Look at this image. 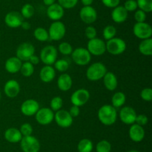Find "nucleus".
<instances>
[{
	"label": "nucleus",
	"mask_w": 152,
	"mask_h": 152,
	"mask_svg": "<svg viewBox=\"0 0 152 152\" xmlns=\"http://www.w3.org/2000/svg\"><path fill=\"white\" fill-rule=\"evenodd\" d=\"M98 119L104 125H114L117 119V112L115 107L111 104H104L98 110Z\"/></svg>",
	"instance_id": "1"
},
{
	"label": "nucleus",
	"mask_w": 152,
	"mask_h": 152,
	"mask_svg": "<svg viewBox=\"0 0 152 152\" xmlns=\"http://www.w3.org/2000/svg\"><path fill=\"white\" fill-rule=\"evenodd\" d=\"M106 72V66L102 63L96 62L89 66L86 71V77L91 81H96L102 79Z\"/></svg>",
	"instance_id": "2"
},
{
	"label": "nucleus",
	"mask_w": 152,
	"mask_h": 152,
	"mask_svg": "<svg viewBox=\"0 0 152 152\" xmlns=\"http://www.w3.org/2000/svg\"><path fill=\"white\" fill-rule=\"evenodd\" d=\"M106 51L112 55H120L126 49V43L124 40L120 37H114L107 40Z\"/></svg>",
	"instance_id": "3"
},
{
	"label": "nucleus",
	"mask_w": 152,
	"mask_h": 152,
	"mask_svg": "<svg viewBox=\"0 0 152 152\" xmlns=\"http://www.w3.org/2000/svg\"><path fill=\"white\" fill-rule=\"evenodd\" d=\"M48 32L49 40L58 41L62 40L65 37L66 28L65 24L61 21H54L50 24Z\"/></svg>",
	"instance_id": "4"
},
{
	"label": "nucleus",
	"mask_w": 152,
	"mask_h": 152,
	"mask_svg": "<svg viewBox=\"0 0 152 152\" xmlns=\"http://www.w3.org/2000/svg\"><path fill=\"white\" fill-rule=\"evenodd\" d=\"M71 58L77 65L86 66L91 62V55L89 53L87 49L77 48L75 50H73L71 53Z\"/></svg>",
	"instance_id": "5"
},
{
	"label": "nucleus",
	"mask_w": 152,
	"mask_h": 152,
	"mask_svg": "<svg viewBox=\"0 0 152 152\" xmlns=\"http://www.w3.org/2000/svg\"><path fill=\"white\" fill-rule=\"evenodd\" d=\"M39 58L45 65H53L57 60V49L51 45L45 46L40 52Z\"/></svg>",
	"instance_id": "6"
},
{
	"label": "nucleus",
	"mask_w": 152,
	"mask_h": 152,
	"mask_svg": "<svg viewBox=\"0 0 152 152\" xmlns=\"http://www.w3.org/2000/svg\"><path fill=\"white\" fill-rule=\"evenodd\" d=\"M87 50L91 55L100 56L106 52V45L103 40L95 37L88 40L87 44Z\"/></svg>",
	"instance_id": "7"
},
{
	"label": "nucleus",
	"mask_w": 152,
	"mask_h": 152,
	"mask_svg": "<svg viewBox=\"0 0 152 152\" xmlns=\"http://www.w3.org/2000/svg\"><path fill=\"white\" fill-rule=\"evenodd\" d=\"M20 146L23 152H39L40 150L39 141L32 135L22 137Z\"/></svg>",
	"instance_id": "8"
},
{
	"label": "nucleus",
	"mask_w": 152,
	"mask_h": 152,
	"mask_svg": "<svg viewBox=\"0 0 152 152\" xmlns=\"http://www.w3.org/2000/svg\"><path fill=\"white\" fill-rule=\"evenodd\" d=\"M133 33L135 37L140 40L151 38L152 35L151 26L147 22H136L133 27Z\"/></svg>",
	"instance_id": "9"
},
{
	"label": "nucleus",
	"mask_w": 152,
	"mask_h": 152,
	"mask_svg": "<svg viewBox=\"0 0 152 152\" xmlns=\"http://www.w3.org/2000/svg\"><path fill=\"white\" fill-rule=\"evenodd\" d=\"M56 123L59 127L63 128H69L72 125L74 118L70 115L69 112L66 110H59L54 114V119Z\"/></svg>",
	"instance_id": "10"
},
{
	"label": "nucleus",
	"mask_w": 152,
	"mask_h": 152,
	"mask_svg": "<svg viewBox=\"0 0 152 152\" xmlns=\"http://www.w3.org/2000/svg\"><path fill=\"white\" fill-rule=\"evenodd\" d=\"M36 120L39 125H48L51 123L54 119V113L50 108L42 107L39 109L35 114Z\"/></svg>",
	"instance_id": "11"
},
{
	"label": "nucleus",
	"mask_w": 152,
	"mask_h": 152,
	"mask_svg": "<svg viewBox=\"0 0 152 152\" xmlns=\"http://www.w3.org/2000/svg\"><path fill=\"white\" fill-rule=\"evenodd\" d=\"M35 48L31 43H22L16 49V56L20 61H28L29 58L34 55Z\"/></svg>",
	"instance_id": "12"
},
{
	"label": "nucleus",
	"mask_w": 152,
	"mask_h": 152,
	"mask_svg": "<svg viewBox=\"0 0 152 152\" xmlns=\"http://www.w3.org/2000/svg\"><path fill=\"white\" fill-rule=\"evenodd\" d=\"M90 98V92L86 89H79L72 93L71 96V101L73 105L82 107L88 101Z\"/></svg>",
	"instance_id": "13"
},
{
	"label": "nucleus",
	"mask_w": 152,
	"mask_h": 152,
	"mask_svg": "<svg viewBox=\"0 0 152 152\" xmlns=\"http://www.w3.org/2000/svg\"><path fill=\"white\" fill-rule=\"evenodd\" d=\"M80 17L84 23L91 25L97 19V12L92 6H84L80 11Z\"/></svg>",
	"instance_id": "14"
},
{
	"label": "nucleus",
	"mask_w": 152,
	"mask_h": 152,
	"mask_svg": "<svg viewBox=\"0 0 152 152\" xmlns=\"http://www.w3.org/2000/svg\"><path fill=\"white\" fill-rule=\"evenodd\" d=\"M136 110L132 107L129 106H126L123 107L120 111V119L121 122L126 125H132L135 123V119L137 117Z\"/></svg>",
	"instance_id": "15"
},
{
	"label": "nucleus",
	"mask_w": 152,
	"mask_h": 152,
	"mask_svg": "<svg viewBox=\"0 0 152 152\" xmlns=\"http://www.w3.org/2000/svg\"><path fill=\"white\" fill-rule=\"evenodd\" d=\"M39 109V104L37 100H25L22 104L20 107L21 112L26 116H32L37 113Z\"/></svg>",
	"instance_id": "16"
},
{
	"label": "nucleus",
	"mask_w": 152,
	"mask_h": 152,
	"mask_svg": "<svg viewBox=\"0 0 152 152\" xmlns=\"http://www.w3.org/2000/svg\"><path fill=\"white\" fill-rule=\"evenodd\" d=\"M23 19L22 14L18 11H10L4 16V22L11 28H16L21 26Z\"/></svg>",
	"instance_id": "17"
},
{
	"label": "nucleus",
	"mask_w": 152,
	"mask_h": 152,
	"mask_svg": "<svg viewBox=\"0 0 152 152\" xmlns=\"http://www.w3.org/2000/svg\"><path fill=\"white\" fill-rule=\"evenodd\" d=\"M4 92L8 98H15L19 95L20 92V85L17 80L10 79L7 80L4 84Z\"/></svg>",
	"instance_id": "18"
},
{
	"label": "nucleus",
	"mask_w": 152,
	"mask_h": 152,
	"mask_svg": "<svg viewBox=\"0 0 152 152\" xmlns=\"http://www.w3.org/2000/svg\"><path fill=\"white\" fill-rule=\"evenodd\" d=\"M64 13H65L64 8L58 3H54L48 7L47 16L53 22L60 20L63 17Z\"/></svg>",
	"instance_id": "19"
},
{
	"label": "nucleus",
	"mask_w": 152,
	"mask_h": 152,
	"mask_svg": "<svg viewBox=\"0 0 152 152\" xmlns=\"http://www.w3.org/2000/svg\"><path fill=\"white\" fill-rule=\"evenodd\" d=\"M129 134V137L132 141L135 142H140L145 137V130L142 126L134 123L133 125H131Z\"/></svg>",
	"instance_id": "20"
},
{
	"label": "nucleus",
	"mask_w": 152,
	"mask_h": 152,
	"mask_svg": "<svg viewBox=\"0 0 152 152\" xmlns=\"http://www.w3.org/2000/svg\"><path fill=\"white\" fill-rule=\"evenodd\" d=\"M129 12L125 9L123 6L118 5L113 9L111 12V18L112 20L116 23H123L127 19Z\"/></svg>",
	"instance_id": "21"
},
{
	"label": "nucleus",
	"mask_w": 152,
	"mask_h": 152,
	"mask_svg": "<svg viewBox=\"0 0 152 152\" xmlns=\"http://www.w3.org/2000/svg\"><path fill=\"white\" fill-rule=\"evenodd\" d=\"M22 61H20L17 57H11L6 61L4 68L7 72L10 74H15L20 71Z\"/></svg>",
	"instance_id": "22"
},
{
	"label": "nucleus",
	"mask_w": 152,
	"mask_h": 152,
	"mask_svg": "<svg viewBox=\"0 0 152 152\" xmlns=\"http://www.w3.org/2000/svg\"><path fill=\"white\" fill-rule=\"evenodd\" d=\"M56 76V70L52 66L45 65L41 69L39 72V77L42 81L45 83H50L54 79Z\"/></svg>",
	"instance_id": "23"
},
{
	"label": "nucleus",
	"mask_w": 152,
	"mask_h": 152,
	"mask_svg": "<svg viewBox=\"0 0 152 152\" xmlns=\"http://www.w3.org/2000/svg\"><path fill=\"white\" fill-rule=\"evenodd\" d=\"M102 79H103L104 86L108 90L114 91L117 89L118 86V80L114 73L111 72H107Z\"/></svg>",
	"instance_id": "24"
},
{
	"label": "nucleus",
	"mask_w": 152,
	"mask_h": 152,
	"mask_svg": "<svg viewBox=\"0 0 152 152\" xmlns=\"http://www.w3.org/2000/svg\"><path fill=\"white\" fill-rule=\"evenodd\" d=\"M73 84V80L71 75L67 73L60 75L57 79V86L62 92L68 91Z\"/></svg>",
	"instance_id": "25"
},
{
	"label": "nucleus",
	"mask_w": 152,
	"mask_h": 152,
	"mask_svg": "<svg viewBox=\"0 0 152 152\" xmlns=\"http://www.w3.org/2000/svg\"><path fill=\"white\" fill-rule=\"evenodd\" d=\"M4 139L10 143H17L21 141L22 135L19 129L16 128H7L4 134Z\"/></svg>",
	"instance_id": "26"
},
{
	"label": "nucleus",
	"mask_w": 152,
	"mask_h": 152,
	"mask_svg": "<svg viewBox=\"0 0 152 152\" xmlns=\"http://www.w3.org/2000/svg\"><path fill=\"white\" fill-rule=\"evenodd\" d=\"M139 52L145 56L152 55V39L148 38L142 40L138 46Z\"/></svg>",
	"instance_id": "27"
},
{
	"label": "nucleus",
	"mask_w": 152,
	"mask_h": 152,
	"mask_svg": "<svg viewBox=\"0 0 152 152\" xmlns=\"http://www.w3.org/2000/svg\"><path fill=\"white\" fill-rule=\"evenodd\" d=\"M126 96L124 92H117L113 95L111 98V105L115 108H120L123 107L126 103Z\"/></svg>",
	"instance_id": "28"
},
{
	"label": "nucleus",
	"mask_w": 152,
	"mask_h": 152,
	"mask_svg": "<svg viewBox=\"0 0 152 152\" xmlns=\"http://www.w3.org/2000/svg\"><path fill=\"white\" fill-rule=\"evenodd\" d=\"M93 148V142L89 139H83L79 142L77 145L79 152H91Z\"/></svg>",
	"instance_id": "29"
},
{
	"label": "nucleus",
	"mask_w": 152,
	"mask_h": 152,
	"mask_svg": "<svg viewBox=\"0 0 152 152\" xmlns=\"http://www.w3.org/2000/svg\"><path fill=\"white\" fill-rule=\"evenodd\" d=\"M34 36L38 41L45 42L49 40L48 32L45 28L42 27H38L34 31Z\"/></svg>",
	"instance_id": "30"
},
{
	"label": "nucleus",
	"mask_w": 152,
	"mask_h": 152,
	"mask_svg": "<svg viewBox=\"0 0 152 152\" xmlns=\"http://www.w3.org/2000/svg\"><path fill=\"white\" fill-rule=\"evenodd\" d=\"M19 72L24 77H31L34 72V66L29 61H25L22 64Z\"/></svg>",
	"instance_id": "31"
},
{
	"label": "nucleus",
	"mask_w": 152,
	"mask_h": 152,
	"mask_svg": "<svg viewBox=\"0 0 152 152\" xmlns=\"http://www.w3.org/2000/svg\"><path fill=\"white\" fill-rule=\"evenodd\" d=\"M117 34V28L114 25H107L102 31V36L105 40H109L115 37Z\"/></svg>",
	"instance_id": "32"
},
{
	"label": "nucleus",
	"mask_w": 152,
	"mask_h": 152,
	"mask_svg": "<svg viewBox=\"0 0 152 152\" xmlns=\"http://www.w3.org/2000/svg\"><path fill=\"white\" fill-rule=\"evenodd\" d=\"M34 13H35V9L34 6L31 4H25L22 6L20 13L23 18L30 19L34 16Z\"/></svg>",
	"instance_id": "33"
},
{
	"label": "nucleus",
	"mask_w": 152,
	"mask_h": 152,
	"mask_svg": "<svg viewBox=\"0 0 152 152\" xmlns=\"http://www.w3.org/2000/svg\"><path fill=\"white\" fill-rule=\"evenodd\" d=\"M54 69L60 72H65L69 68L70 63L66 59L56 60L54 63Z\"/></svg>",
	"instance_id": "34"
},
{
	"label": "nucleus",
	"mask_w": 152,
	"mask_h": 152,
	"mask_svg": "<svg viewBox=\"0 0 152 152\" xmlns=\"http://www.w3.org/2000/svg\"><path fill=\"white\" fill-rule=\"evenodd\" d=\"M137 3V7L140 10H143L145 13H150L152 11V0H136Z\"/></svg>",
	"instance_id": "35"
},
{
	"label": "nucleus",
	"mask_w": 152,
	"mask_h": 152,
	"mask_svg": "<svg viewBox=\"0 0 152 152\" xmlns=\"http://www.w3.org/2000/svg\"><path fill=\"white\" fill-rule=\"evenodd\" d=\"M96 152H111V145L107 140H101L96 144Z\"/></svg>",
	"instance_id": "36"
},
{
	"label": "nucleus",
	"mask_w": 152,
	"mask_h": 152,
	"mask_svg": "<svg viewBox=\"0 0 152 152\" xmlns=\"http://www.w3.org/2000/svg\"><path fill=\"white\" fill-rule=\"evenodd\" d=\"M62 105H63V100L59 96H56L53 98L50 102V108L55 112L61 110Z\"/></svg>",
	"instance_id": "37"
},
{
	"label": "nucleus",
	"mask_w": 152,
	"mask_h": 152,
	"mask_svg": "<svg viewBox=\"0 0 152 152\" xmlns=\"http://www.w3.org/2000/svg\"><path fill=\"white\" fill-rule=\"evenodd\" d=\"M58 50L62 55H70L73 52V47L69 43L67 42H62L59 45Z\"/></svg>",
	"instance_id": "38"
},
{
	"label": "nucleus",
	"mask_w": 152,
	"mask_h": 152,
	"mask_svg": "<svg viewBox=\"0 0 152 152\" xmlns=\"http://www.w3.org/2000/svg\"><path fill=\"white\" fill-rule=\"evenodd\" d=\"M19 131H20L22 137H27V136L32 135L34 129H33L32 125L30 123H24L21 125Z\"/></svg>",
	"instance_id": "39"
},
{
	"label": "nucleus",
	"mask_w": 152,
	"mask_h": 152,
	"mask_svg": "<svg viewBox=\"0 0 152 152\" xmlns=\"http://www.w3.org/2000/svg\"><path fill=\"white\" fill-rule=\"evenodd\" d=\"M78 3V0H58V4L64 9H71Z\"/></svg>",
	"instance_id": "40"
},
{
	"label": "nucleus",
	"mask_w": 152,
	"mask_h": 152,
	"mask_svg": "<svg viewBox=\"0 0 152 152\" xmlns=\"http://www.w3.org/2000/svg\"><path fill=\"white\" fill-rule=\"evenodd\" d=\"M140 96L142 100L145 101H148L150 102L152 100V89L151 88L147 87L144 88L140 92Z\"/></svg>",
	"instance_id": "41"
},
{
	"label": "nucleus",
	"mask_w": 152,
	"mask_h": 152,
	"mask_svg": "<svg viewBox=\"0 0 152 152\" xmlns=\"http://www.w3.org/2000/svg\"><path fill=\"white\" fill-rule=\"evenodd\" d=\"M123 7L128 12H133L137 9V3L136 0H127Z\"/></svg>",
	"instance_id": "42"
},
{
	"label": "nucleus",
	"mask_w": 152,
	"mask_h": 152,
	"mask_svg": "<svg viewBox=\"0 0 152 152\" xmlns=\"http://www.w3.org/2000/svg\"><path fill=\"white\" fill-rule=\"evenodd\" d=\"M85 35L88 40L95 38L96 37V30L94 26L89 25L85 30Z\"/></svg>",
	"instance_id": "43"
},
{
	"label": "nucleus",
	"mask_w": 152,
	"mask_h": 152,
	"mask_svg": "<svg viewBox=\"0 0 152 152\" xmlns=\"http://www.w3.org/2000/svg\"><path fill=\"white\" fill-rule=\"evenodd\" d=\"M134 19L137 22H144L146 19V13L140 9L136 10L134 13Z\"/></svg>",
	"instance_id": "44"
},
{
	"label": "nucleus",
	"mask_w": 152,
	"mask_h": 152,
	"mask_svg": "<svg viewBox=\"0 0 152 152\" xmlns=\"http://www.w3.org/2000/svg\"><path fill=\"white\" fill-rule=\"evenodd\" d=\"M148 116H147L146 115H144V114L137 115L136 119H135V123L136 124L143 127L148 124Z\"/></svg>",
	"instance_id": "45"
},
{
	"label": "nucleus",
	"mask_w": 152,
	"mask_h": 152,
	"mask_svg": "<svg viewBox=\"0 0 152 152\" xmlns=\"http://www.w3.org/2000/svg\"><path fill=\"white\" fill-rule=\"evenodd\" d=\"M102 3L107 7L114 8L120 4V0H101Z\"/></svg>",
	"instance_id": "46"
},
{
	"label": "nucleus",
	"mask_w": 152,
	"mask_h": 152,
	"mask_svg": "<svg viewBox=\"0 0 152 152\" xmlns=\"http://www.w3.org/2000/svg\"><path fill=\"white\" fill-rule=\"evenodd\" d=\"M68 112H69L70 115H71V116H72L73 118L77 117V116H78L79 115H80V107H77V106L73 105L72 107L70 108V110Z\"/></svg>",
	"instance_id": "47"
},
{
	"label": "nucleus",
	"mask_w": 152,
	"mask_h": 152,
	"mask_svg": "<svg viewBox=\"0 0 152 152\" xmlns=\"http://www.w3.org/2000/svg\"><path fill=\"white\" fill-rule=\"evenodd\" d=\"M28 61H29L30 63H31L32 65H37V64H39V63L40 61V58H39L37 55H33L31 57V58H29V60H28Z\"/></svg>",
	"instance_id": "48"
},
{
	"label": "nucleus",
	"mask_w": 152,
	"mask_h": 152,
	"mask_svg": "<svg viewBox=\"0 0 152 152\" xmlns=\"http://www.w3.org/2000/svg\"><path fill=\"white\" fill-rule=\"evenodd\" d=\"M20 27H22L24 30H29L31 28V24L26 21H23Z\"/></svg>",
	"instance_id": "49"
},
{
	"label": "nucleus",
	"mask_w": 152,
	"mask_h": 152,
	"mask_svg": "<svg viewBox=\"0 0 152 152\" xmlns=\"http://www.w3.org/2000/svg\"><path fill=\"white\" fill-rule=\"evenodd\" d=\"M81 1L84 6H91L94 0H81Z\"/></svg>",
	"instance_id": "50"
},
{
	"label": "nucleus",
	"mask_w": 152,
	"mask_h": 152,
	"mask_svg": "<svg viewBox=\"0 0 152 152\" xmlns=\"http://www.w3.org/2000/svg\"><path fill=\"white\" fill-rule=\"evenodd\" d=\"M42 1L44 4H45L48 7L51 5V4H54V3H56V0H42Z\"/></svg>",
	"instance_id": "51"
},
{
	"label": "nucleus",
	"mask_w": 152,
	"mask_h": 152,
	"mask_svg": "<svg viewBox=\"0 0 152 152\" xmlns=\"http://www.w3.org/2000/svg\"><path fill=\"white\" fill-rule=\"evenodd\" d=\"M129 152H140L139 151H137V150H132V151H129Z\"/></svg>",
	"instance_id": "52"
},
{
	"label": "nucleus",
	"mask_w": 152,
	"mask_h": 152,
	"mask_svg": "<svg viewBox=\"0 0 152 152\" xmlns=\"http://www.w3.org/2000/svg\"><path fill=\"white\" fill-rule=\"evenodd\" d=\"M1 92H0V100H1Z\"/></svg>",
	"instance_id": "53"
}]
</instances>
